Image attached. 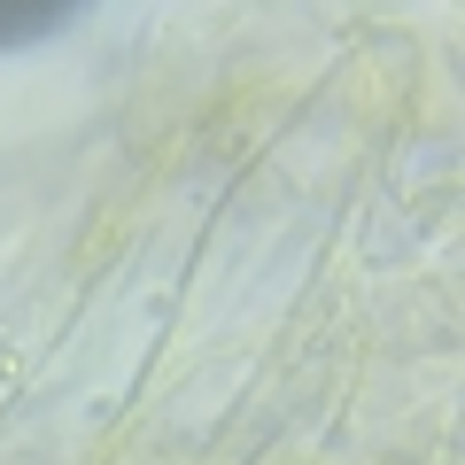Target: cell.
Returning a JSON list of instances; mask_svg holds the SVG:
<instances>
[{
    "label": "cell",
    "instance_id": "obj_1",
    "mask_svg": "<svg viewBox=\"0 0 465 465\" xmlns=\"http://www.w3.org/2000/svg\"><path fill=\"white\" fill-rule=\"evenodd\" d=\"M24 32H39V24H24V16H0V39H24Z\"/></svg>",
    "mask_w": 465,
    "mask_h": 465
}]
</instances>
